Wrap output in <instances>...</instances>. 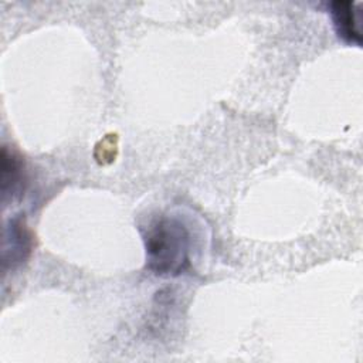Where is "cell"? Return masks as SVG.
Returning <instances> with one entry per match:
<instances>
[{"mask_svg":"<svg viewBox=\"0 0 363 363\" xmlns=\"http://www.w3.org/2000/svg\"><path fill=\"white\" fill-rule=\"evenodd\" d=\"M23 164L20 162V157H17L14 153H9L7 147H3L1 152V190L3 194H7L10 190L11 194L20 187L21 184V173Z\"/></svg>","mask_w":363,"mask_h":363,"instance_id":"cell-3","label":"cell"},{"mask_svg":"<svg viewBox=\"0 0 363 363\" xmlns=\"http://www.w3.org/2000/svg\"><path fill=\"white\" fill-rule=\"evenodd\" d=\"M146 267L157 275H179L190 267L191 237L176 217L155 218L143 233Z\"/></svg>","mask_w":363,"mask_h":363,"instance_id":"cell-1","label":"cell"},{"mask_svg":"<svg viewBox=\"0 0 363 363\" xmlns=\"http://www.w3.org/2000/svg\"><path fill=\"white\" fill-rule=\"evenodd\" d=\"M332 20L337 35L349 44H362V35L357 23V9L353 1L337 0L329 3Z\"/></svg>","mask_w":363,"mask_h":363,"instance_id":"cell-2","label":"cell"}]
</instances>
